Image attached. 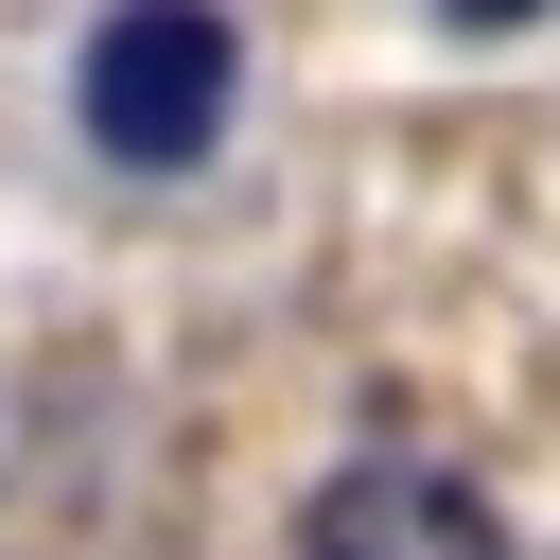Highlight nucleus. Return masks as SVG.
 I'll return each mask as SVG.
<instances>
[{
  "label": "nucleus",
  "instance_id": "nucleus-2",
  "mask_svg": "<svg viewBox=\"0 0 560 560\" xmlns=\"http://www.w3.org/2000/svg\"><path fill=\"white\" fill-rule=\"evenodd\" d=\"M298 560H508V508L455 455H350L298 508Z\"/></svg>",
  "mask_w": 560,
  "mask_h": 560
},
{
  "label": "nucleus",
  "instance_id": "nucleus-3",
  "mask_svg": "<svg viewBox=\"0 0 560 560\" xmlns=\"http://www.w3.org/2000/svg\"><path fill=\"white\" fill-rule=\"evenodd\" d=\"M525 18H560V0H438V35H525Z\"/></svg>",
  "mask_w": 560,
  "mask_h": 560
},
{
  "label": "nucleus",
  "instance_id": "nucleus-1",
  "mask_svg": "<svg viewBox=\"0 0 560 560\" xmlns=\"http://www.w3.org/2000/svg\"><path fill=\"white\" fill-rule=\"evenodd\" d=\"M228 105H245L228 0H105L88 52H70V122H88V158H122V175H192V158L228 140Z\"/></svg>",
  "mask_w": 560,
  "mask_h": 560
}]
</instances>
